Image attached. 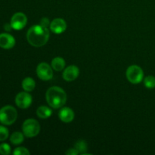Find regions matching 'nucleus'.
<instances>
[{"label": "nucleus", "mask_w": 155, "mask_h": 155, "mask_svg": "<svg viewBox=\"0 0 155 155\" xmlns=\"http://www.w3.org/2000/svg\"><path fill=\"white\" fill-rule=\"evenodd\" d=\"M29 43L34 47H42L47 43L49 39L48 28L42 25H34L30 27L27 33Z\"/></svg>", "instance_id": "obj_1"}, {"label": "nucleus", "mask_w": 155, "mask_h": 155, "mask_svg": "<svg viewBox=\"0 0 155 155\" xmlns=\"http://www.w3.org/2000/svg\"><path fill=\"white\" fill-rule=\"evenodd\" d=\"M45 99L50 107L54 109L61 108L66 103L67 94L61 87L52 86L47 90Z\"/></svg>", "instance_id": "obj_2"}, {"label": "nucleus", "mask_w": 155, "mask_h": 155, "mask_svg": "<svg viewBox=\"0 0 155 155\" xmlns=\"http://www.w3.org/2000/svg\"><path fill=\"white\" fill-rule=\"evenodd\" d=\"M18 112L12 105H6L0 109V123L3 125L10 126L16 121Z\"/></svg>", "instance_id": "obj_3"}, {"label": "nucleus", "mask_w": 155, "mask_h": 155, "mask_svg": "<svg viewBox=\"0 0 155 155\" xmlns=\"http://www.w3.org/2000/svg\"><path fill=\"white\" fill-rule=\"evenodd\" d=\"M22 131L26 137L33 138L39 133L40 125L35 119H27L23 124Z\"/></svg>", "instance_id": "obj_4"}, {"label": "nucleus", "mask_w": 155, "mask_h": 155, "mask_svg": "<svg viewBox=\"0 0 155 155\" xmlns=\"http://www.w3.org/2000/svg\"><path fill=\"white\" fill-rule=\"evenodd\" d=\"M127 78L133 84H139L143 80L144 73L142 68L137 65H132L127 69Z\"/></svg>", "instance_id": "obj_5"}, {"label": "nucleus", "mask_w": 155, "mask_h": 155, "mask_svg": "<svg viewBox=\"0 0 155 155\" xmlns=\"http://www.w3.org/2000/svg\"><path fill=\"white\" fill-rule=\"evenodd\" d=\"M36 74L40 80L47 81L53 78V68L45 62L39 64L36 68Z\"/></svg>", "instance_id": "obj_6"}, {"label": "nucleus", "mask_w": 155, "mask_h": 155, "mask_svg": "<svg viewBox=\"0 0 155 155\" xmlns=\"http://www.w3.org/2000/svg\"><path fill=\"white\" fill-rule=\"evenodd\" d=\"M27 18L22 12H17L11 19V26L15 30H21L27 25Z\"/></svg>", "instance_id": "obj_7"}, {"label": "nucleus", "mask_w": 155, "mask_h": 155, "mask_svg": "<svg viewBox=\"0 0 155 155\" xmlns=\"http://www.w3.org/2000/svg\"><path fill=\"white\" fill-rule=\"evenodd\" d=\"M33 98L28 92H19L15 97V104L21 109L28 108L32 104Z\"/></svg>", "instance_id": "obj_8"}, {"label": "nucleus", "mask_w": 155, "mask_h": 155, "mask_svg": "<svg viewBox=\"0 0 155 155\" xmlns=\"http://www.w3.org/2000/svg\"><path fill=\"white\" fill-rule=\"evenodd\" d=\"M15 45V39L13 36L7 33H0V48L10 49Z\"/></svg>", "instance_id": "obj_9"}, {"label": "nucleus", "mask_w": 155, "mask_h": 155, "mask_svg": "<svg viewBox=\"0 0 155 155\" xmlns=\"http://www.w3.org/2000/svg\"><path fill=\"white\" fill-rule=\"evenodd\" d=\"M80 74V70L75 65H71L64 69L63 72L64 80L68 82L75 80Z\"/></svg>", "instance_id": "obj_10"}, {"label": "nucleus", "mask_w": 155, "mask_h": 155, "mask_svg": "<svg viewBox=\"0 0 155 155\" xmlns=\"http://www.w3.org/2000/svg\"><path fill=\"white\" fill-rule=\"evenodd\" d=\"M50 29L53 33L60 34L64 33L67 29V24L62 18H55L50 24Z\"/></svg>", "instance_id": "obj_11"}, {"label": "nucleus", "mask_w": 155, "mask_h": 155, "mask_svg": "<svg viewBox=\"0 0 155 155\" xmlns=\"http://www.w3.org/2000/svg\"><path fill=\"white\" fill-rule=\"evenodd\" d=\"M58 117L62 122L70 123L74 119V112L69 107H64L59 111Z\"/></svg>", "instance_id": "obj_12"}, {"label": "nucleus", "mask_w": 155, "mask_h": 155, "mask_svg": "<svg viewBox=\"0 0 155 155\" xmlns=\"http://www.w3.org/2000/svg\"><path fill=\"white\" fill-rule=\"evenodd\" d=\"M51 66L55 71H63L65 68V61L61 57H56L51 61Z\"/></svg>", "instance_id": "obj_13"}, {"label": "nucleus", "mask_w": 155, "mask_h": 155, "mask_svg": "<svg viewBox=\"0 0 155 155\" xmlns=\"http://www.w3.org/2000/svg\"><path fill=\"white\" fill-rule=\"evenodd\" d=\"M51 113H52V110L45 105L39 106L36 110V114L41 119H47L51 116Z\"/></svg>", "instance_id": "obj_14"}, {"label": "nucleus", "mask_w": 155, "mask_h": 155, "mask_svg": "<svg viewBox=\"0 0 155 155\" xmlns=\"http://www.w3.org/2000/svg\"><path fill=\"white\" fill-rule=\"evenodd\" d=\"M36 87V83L31 77H27L22 81V88L26 92H31Z\"/></svg>", "instance_id": "obj_15"}, {"label": "nucleus", "mask_w": 155, "mask_h": 155, "mask_svg": "<svg viewBox=\"0 0 155 155\" xmlns=\"http://www.w3.org/2000/svg\"><path fill=\"white\" fill-rule=\"evenodd\" d=\"M24 134L21 132H15L10 136V142L13 145H20L22 143L24 140Z\"/></svg>", "instance_id": "obj_16"}, {"label": "nucleus", "mask_w": 155, "mask_h": 155, "mask_svg": "<svg viewBox=\"0 0 155 155\" xmlns=\"http://www.w3.org/2000/svg\"><path fill=\"white\" fill-rule=\"evenodd\" d=\"M75 148L78 151V152L80 154L84 155L87 154L86 151H87V143H86V141L84 140H79L78 142H76L75 144Z\"/></svg>", "instance_id": "obj_17"}, {"label": "nucleus", "mask_w": 155, "mask_h": 155, "mask_svg": "<svg viewBox=\"0 0 155 155\" xmlns=\"http://www.w3.org/2000/svg\"><path fill=\"white\" fill-rule=\"evenodd\" d=\"M144 84L148 89L155 88V77L154 76H148L144 80Z\"/></svg>", "instance_id": "obj_18"}, {"label": "nucleus", "mask_w": 155, "mask_h": 155, "mask_svg": "<svg viewBox=\"0 0 155 155\" xmlns=\"http://www.w3.org/2000/svg\"><path fill=\"white\" fill-rule=\"evenodd\" d=\"M9 136V131L4 126H0V142L6 140Z\"/></svg>", "instance_id": "obj_19"}, {"label": "nucleus", "mask_w": 155, "mask_h": 155, "mask_svg": "<svg viewBox=\"0 0 155 155\" xmlns=\"http://www.w3.org/2000/svg\"><path fill=\"white\" fill-rule=\"evenodd\" d=\"M11 154V147L7 143H2L0 145V154L8 155Z\"/></svg>", "instance_id": "obj_20"}, {"label": "nucleus", "mask_w": 155, "mask_h": 155, "mask_svg": "<svg viewBox=\"0 0 155 155\" xmlns=\"http://www.w3.org/2000/svg\"><path fill=\"white\" fill-rule=\"evenodd\" d=\"M30 154V153L28 149L24 147H18V148H15L13 152V154L15 155H28Z\"/></svg>", "instance_id": "obj_21"}, {"label": "nucleus", "mask_w": 155, "mask_h": 155, "mask_svg": "<svg viewBox=\"0 0 155 155\" xmlns=\"http://www.w3.org/2000/svg\"><path fill=\"white\" fill-rule=\"evenodd\" d=\"M79 152L75 148H70L68 151L66 152V154L68 155H76V154H78Z\"/></svg>", "instance_id": "obj_22"}, {"label": "nucleus", "mask_w": 155, "mask_h": 155, "mask_svg": "<svg viewBox=\"0 0 155 155\" xmlns=\"http://www.w3.org/2000/svg\"><path fill=\"white\" fill-rule=\"evenodd\" d=\"M41 25L44 26V27H47L49 25V21H48V18H42L41 20Z\"/></svg>", "instance_id": "obj_23"}, {"label": "nucleus", "mask_w": 155, "mask_h": 155, "mask_svg": "<svg viewBox=\"0 0 155 155\" xmlns=\"http://www.w3.org/2000/svg\"><path fill=\"white\" fill-rule=\"evenodd\" d=\"M11 28H12V26H11V24H9V25L8 24H5V30L9 31V30H11Z\"/></svg>", "instance_id": "obj_24"}]
</instances>
